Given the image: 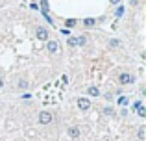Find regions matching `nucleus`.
<instances>
[{
  "instance_id": "f257e3e1",
  "label": "nucleus",
  "mask_w": 146,
  "mask_h": 141,
  "mask_svg": "<svg viewBox=\"0 0 146 141\" xmlns=\"http://www.w3.org/2000/svg\"><path fill=\"white\" fill-rule=\"evenodd\" d=\"M46 50L50 52V54H57V52H59V43L54 41V39H48L46 41Z\"/></svg>"
},
{
  "instance_id": "f03ea898",
  "label": "nucleus",
  "mask_w": 146,
  "mask_h": 141,
  "mask_svg": "<svg viewBox=\"0 0 146 141\" xmlns=\"http://www.w3.org/2000/svg\"><path fill=\"white\" fill-rule=\"evenodd\" d=\"M35 35H37V39H39V41H48V30L43 28V26H37Z\"/></svg>"
},
{
  "instance_id": "7ed1b4c3",
  "label": "nucleus",
  "mask_w": 146,
  "mask_h": 141,
  "mask_svg": "<svg viewBox=\"0 0 146 141\" xmlns=\"http://www.w3.org/2000/svg\"><path fill=\"white\" fill-rule=\"evenodd\" d=\"M78 108L82 110V112H87V110L91 108V102H89V98H85V97H80V98H78Z\"/></svg>"
},
{
  "instance_id": "20e7f679",
  "label": "nucleus",
  "mask_w": 146,
  "mask_h": 141,
  "mask_svg": "<svg viewBox=\"0 0 146 141\" xmlns=\"http://www.w3.org/2000/svg\"><path fill=\"white\" fill-rule=\"evenodd\" d=\"M39 123H41V124L52 123V113H50V112H41V113H39Z\"/></svg>"
},
{
  "instance_id": "39448f33",
  "label": "nucleus",
  "mask_w": 146,
  "mask_h": 141,
  "mask_svg": "<svg viewBox=\"0 0 146 141\" xmlns=\"http://www.w3.org/2000/svg\"><path fill=\"white\" fill-rule=\"evenodd\" d=\"M118 82H120L122 86H128V84H131V82H133V76L129 74V72H122V74L118 76Z\"/></svg>"
},
{
  "instance_id": "423d86ee",
  "label": "nucleus",
  "mask_w": 146,
  "mask_h": 141,
  "mask_svg": "<svg viewBox=\"0 0 146 141\" xmlns=\"http://www.w3.org/2000/svg\"><path fill=\"white\" fill-rule=\"evenodd\" d=\"M96 19H93V17H87V19H83V26H85V28H94V26H96Z\"/></svg>"
},
{
  "instance_id": "0eeeda50",
  "label": "nucleus",
  "mask_w": 146,
  "mask_h": 141,
  "mask_svg": "<svg viewBox=\"0 0 146 141\" xmlns=\"http://www.w3.org/2000/svg\"><path fill=\"white\" fill-rule=\"evenodd\" d=\"M68 138H72V139L80 138V128L78 126H70L68 128Z\"/></svg>"
},
{
  "instance_id": "6e6552de",
  "label": "nucleus",
  "mask_w": 146,
  "mask_h": 141,
  "mask_svg": "<svg viewBox=\"0 0 146 141\" xmlns=\"http://www.w3.org/2000/svg\"><path fill=\"white\" fill-rule=\"evenodd\" d=\"M28 86H30V84H28V80H26V78H21V80L17 82V87H19L21 91H26V89H28Z\"/></svg>"
},
{
  "instance_id": "1a4fd4ad",
  "label": "nucleus",
  "mask_w": 146,
  "mask_h": 141,
  "mask_svg": "<svg viewBox=\"0 0 146 141\" xmlns=\"http://www.w3.org/2000/svg\"><path fill=\"white\" fill-rule=\"evenodd\" d=\"M76 24H78V21H76V19H67V21H65V28H67V30H72Z\"/></svg>"
},
{
  "instance_id": "9d476101",
  "label": "nucleus",
  "mask_w": 146,
  "mask_h": 141,
  "mask_svg": "<svg viewBox=\"0 0 146 141\" xmlns=\"http://www.w3.org/2000/svg\"><path fill=\"white\" fill-rule=\"evenodd\" d=\"M67 45H68L70 48L78 47V43H76V37H74V35H68V39H67Z\"/></svg>"
},
{
  "instance_id": "9b49d317",
  "label": "nucleus",
  "mask_w": 146,
  "mask_h": 141,
  "mask_svg": "<svg viewBox=\"0 0 146 141\" xmlns=\"http://www.w3.org/2000/svg\"><path fill=\"white\" fill-rule=\"evenodd\" d=\"M76 43H78V47H83V45H87V37H85V35L76 37Z\"/></svg>"
},
{
  "instance_id": "f8f14e48",
  "label": "nucleus",
  "mask_w": 146,
  "mask_h": 141,
  "mask_svg": "<svg viewBox=\"0 0 146 141\" xmlns=\"http://www.w3.org/2000/svg\"><path fill=\"white\" fill-rule=\"evenodd\" d=\"M128 102H129V98H128V97H118L117 104H118V106H128Z\"/></svg>"
},
{
  "instance_id": "ddd939ff",
  "label": "nucleus",
  "mask_w": 146,
  "mask_h": 141,
  "mask_svg": "<svg viewBox=\"0 0 146 141\" xmlns=\"http://www.w3.org/2000/svg\"><path fill=\"white\" fill-rule=\"evenodd\" d=\"M102 113H104V115H115V112H113V108H111V106H106V108L102 110Z\"/></svg>"
},
{
  "instance_id": "4468645a",
  "label": "nucleus",
  "mask_w": 146,
  "mask_h": 141,
  "mask_svg": "<svg viewBox=\"0 0 146 141\" xmlns=\"http://www.w3.org/2000/svg\"><path fill=\"white\" fill-rule=\"evenodd\" d=\"M89 95H91V97H98L100 91L96 89V87H89Z\"/></svg>"
},
{
  "instance_id": "2eb2a0df",
  "label": "nucleus",
  "mask_w": 146,
  "mask_h": 141,
  "mask_svg": "<svg viewBox=\"0 0 146 141\" xmlns=\"http://www.w3.org/2000/svg\"><path fill=\"white\" fill-rule=\"evenodd\" d=\"M115 15H117V19H120L122 15H124V6H118V7H117V13H115Z\"/></svg>"
},
{
  "instance_id": "dca6fc26",
  "label": "nucleus",
  "mask_w": 146,
  "mask_h": 141,
  "mask_svg": "<svg viewBox=\"0 0 146 141\" xmlns=\"http://www.w3.org/2000/svg\"><path fill=\"white\" fill-rule=\"evenodd\" d=\"M118 45H120V41H118V39H111V41H109V47H111V48H117Z\"/></svg>"
},
{
  "instance_id": "f3484780",
  "label": "nucleus",
  "mask_w": 146,
  "mask_h": 141,
  "mask_svg": "<svg viewBox=\"0 0 146 141\" xmlns=\"http://www.w3.org/2000/svg\"><path fill=\"white\" fill-rule=\"evenodd\" d=\"M137 113H139V117H146V108H144V106H141V108L137 110Z\"/></svg>"
},
{
  "instance_id": "a211bd4d",
  "label": "nucleus",
  "mask_w": 146,
  "mask_h": 141,
  "mask_svg": "<svg viewBox=\"0 0 146 141\" xmlns=\"http://www.w3.org/2000/svg\"><path fill=\"white\" fill-rule=\"evenodd\" d=\"M141 106H143V100H135V102H133V110H135V112L141 108Z\"/></svg>"
},
{
  "instance_id": "6ab92c4d",
  "label": "nucleus",
  "mask_w": 146,
  "mask_h": 141,
  "mask_svg": "<svg viewBox=\"0 0 146 141\" xmlns=\"http://www.w3.org/2000/svg\"><path fill=\"white\" fill-rule=\"evenodd\" d=\"M61 33H63V35H70V30H67V28H63V30H61Z\"/></svg>"
},
{
  "instance_id": "aec40b11",
  "label": "nucleus",
  "mask_w": 146,
  "mask_h": 141,
  "mask_svg": "<svg viewBox=\"0 0 146 141\" xmlns=\"http://www.w3.org/2000/svg\"><path fill=\"white\" fill-rule=\"evenodd\" d=\"M137 136H139V138L143 139V138H144V128H139V134H137Z\"/></svg>"
},
{
  "instance_id": "412c9836",
  "label": "nucleus",
  "mask_w": 146,
  "mask_h": 141,
  "mask_svg": "<svg viewBox=\"0 0 146 141\" xmlns=\"http://www.w3.org/2000/svg\"><path fill=\"white\" fill-rule=\"evenodd\" d=\"M22 98H24V100H28V98H32V95H30V93H24V95H22Z\"/></svg>"
},
{
  "instance_id": "4be33fe9",
  "label": "nucleus",
  "mask_w": 146,
  "mask_h": 141,
  "mask_svg": "<svg viewBox=\"0 0 146 141\" xmlns=\"http://www.w3.org/2000/svg\"><path fill=\"white\" fill-rule=\"evenodd\" d=\"M111 4H113V6H118V4H120V0H109Z\"/></svg>"
},
{
  "instance_id": "5701e85b",
  "label": "nucleus",
  "mask_w": 146,
  "mask_h": 141,
  "mask_svg": "<svg viewBox=\"0 0 146 141\" xmlns=\"http://www.w3.org/2000/svg\"><path fill=\"white\" fill-rule=\"evenodd\" d=\"M2 87H4V80L0 78V89H2Z\"/></svg>"
}]
</instances>
